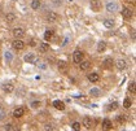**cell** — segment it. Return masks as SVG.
<instances>
[{"instance_id":"44dd1931","label":"cell","mask_w":136,"mask_h":131,"mask_svg":"<svg viewBox=\"0 0 136 131\" xmlns=\"http://www.w3.org/2000/svg\"><path fill=\"white\" fill-rule=\"evenodd\" d=\"M118 106H119V104H118L117 101H114V102H111V104L108 106V110H115V109H118Z\"/></svg>"},{"instance_id":"5b68a950","label":"cell","mask_w":136,"mask_h":131,"mask_svg":"<svg viewBox=\"0 0 136 131\" xmlns=\"http://www.w3.org/2000/svg\"><path fill=\"white\" fill-rule=\"evenodd\" d=\"M106 10L108 12H117L118 10V5H117V3H114V1H109L106 4Z\"/></svg>"},{"instance_id":"e0dca14e","label":"cell","mask_w":136,"mask_h":131,"mask_svg":"<svg viewBox=\"0 0 136 131\" xmlns=\"http://www.w3.org/2000/svg\"><path fill=\"white\" fill-rule=\"evenodd\" d=\"M52 36H53V31L52 30H47L44 33V40L45 42H49L51 39H52Z\"/></svg>"},{"instance_id":"7c38bea8","label":"cell","mask_w":136,"mask_h":131,"mask_svg":"<svg viewBox=\"0 0 136 131\" xmlns=\"http://www.w3.org/2000/svg\"><path fill=\"white\" fill-rule=\"evenodd\" d=\"M48 49H49V44L48 43H40V44H39V52H40V53L48 52Z\"/></svg>"},{"instance_id":"ffe728a7","label":"cell","mask_w":136,"mask_h":131,"mask_svg":"<svg viewBox=\"0 0 136 131\" xmlns=\"http://www.w3.org/2000/svg\"><path fill=\"white\" fill-rule=\"evenodd\" d=\"M104 26L106 27V29H111V27L114 26V21L113 20H105L104 21Z\"/></svg>"},{"instance_id":"ba28073f","label":"cell","mask_w":136,"mask_h":131,"mask_svg":"<svg viewBox=\"0 0 136 131\" xmlns=\"http://www.w3.org/2000/svg\"><path fill=\"white\" fill-rule=\"evenodd\" d=\"M53 106L56 108V109H58V110H64L65 109V102L61 101V100H54L53 101Z\"/></svg>"},{"instance_id":"d4e9b609","label":"cell","mask_w":136,"mask_h":131,"mask_svg":"<svg viewBox=\"0 0 136 131\" xmlns=\"http://www.w3.org/2000/svg\"><path fill=\"white\" fill-rule=\"evenodd\" d=\"M111 64H113L111 59L108 57V59H105V60H104V66H105V67H108V69H109V67L111 66Z\"/></svg>"},{"instance_id":"484cf974","label":"cell","mask_w":136,"mask_h":131,"mask_svg":"<svg viewBox=\"0 0 136 131\" xmlns=\"http://www.w3.org/2000/svg\"><path fill=\"white\" fill-rule=\"evenodd\" d=\"M5 60H7L8 62H10L13 60V56H12V52H9V51H7L5 52Z\"/></svg>"},{"instance_id":"cb8c5ba5","label":"cell","mask_w":136,"mask_h":131,"mask_svg":"<svg viewBox=\"0 0 136 131\" xmlns=\"http://www.w3.org/2000/svg\"><path fill=\"white\" fill-rule=\"evenodd\" d=\"M5 18H7V21H8V22H14V21H16V16H14L13 13H8Z\"/></svg>"},{"instance_id":"d6a6232c","label":"cell","mask_w":136,"mask_h":131,"mask_svg":"<svg viewBox=\"0 0 136 131\" xmlns=\"http://www.w3.org/2000/svg\"><path fill=\"white\" fill-rule=\"evenodd\" d=\"M44 130H53V126H52V125H45Z\"/></svg>"},{"instance_id":"9c48e42d","label":"cell","mask_w":136,"mask_h":131,"mask_svg":"<svg viewBox=\"0 0 136 131\" xmlns=\"http://www.w3.org/2000/svg\"><path fill=\"white\" fill-rule=\"evenodd\" d=\"M13 90H14V86H13L12 83H5V84H3V91H4V92L9 94V92H13Z\"/></svg>"},{"instance_id":"1f68e13d","label":"cell","mask_w":136,"mask_h":131,"mask_svg":"<svg viewBox=\"0 0 136 131\" xmlns=\"http://www.w3.org/2000/svg\"><path fill=\"white\" fill-rule=\"evenodd\" d=\"M5 130H14V127H13V125H10V123H8V125H5V127H4Z\"/></svg>"},{"instance_id":"603a6c76","label":"cell","mask_w":136,"mask_h":131,"mask_svg":"<svg viewBox=\"0 0 136 131\" xmlns=\"http://www.w3.org/2000/svg\"><path fill=\"white\" fill-rule=\"evenodd\" d=\"M66 67H67L66 61H58V69L60 70H66Z\"/></svg>"},{"instance_id":"ac0fdd59","label":"cell","mask_w":136,"mask_h":131,"mask_svg":"<svg viewBox=\"0 0 136 131\" xmlns=\"http://www.w3.org/2000/svg\"><path fill=\"white\" fill-rule=\"evenodd\" d=\"M105 49H106V43L104 40H100L99 44H97V51L99 52H104Z\"/></svg>"},{"instance_id":"8992f818","label":"cell","mask_w":136,"mask_h":131,"mask_svg":"<svg viewBox=\"0 0 136 131\" xmlns=\"http://www.w3.org/2000/svg\"><path fill=\"white\" fill-rule=\"evenodd\" d=\"M115 66H117V69L118 70H124L127 67V62H126V60H118L117 62H115Z\"/></svg>"},{"instance_id":"f1b7e54d","label":"cell","mask_w":136,"mask_h":131,"mask_svg":"<svg viewBox=\"0 0 136 131\" xmlns=\"http://www.w3.org/2000/svg\"><path fill=\"white\" fill-rule=\"evenodd\" d=\"M117 121L119 123H124V122H126V118H124L123 114H119V116H117Z\"/></svg>"},{"instance_id":"d6986e66","label":"cell","mask_w":136,"mask_h":131,"mask_svg":"<svg viewBox=\"0 0 136 131\" xmlns=\"http://www.w3.org/2000/svg\"><path fill=\"white\" fill-rule=\"evenodd\" d=\"M40 5H42V1H40V0H32V1H31V8L35 9V10L40 8Z\"/></svg>"},{"instance_id":"3957f363","label":"cell","mask_w":136,"mask_h":131,"mask_svg":"<svg viewBox=\"0 0 136 131\" xmlns=\"http://www.w3.org/2000/svg\"><path fill=\"white\" fill-rule=\"evenodd\" d=\"M73 60H74V62H77V64H79L82 60H83V52L82 51L77 49L74 53H73Z\"/></svg>"},{"instance_id":"6da1fadb","label":"cell","mask_w":136,"mask_h":131,"mask_svg":"<svg viewBox=\"0 0 136 131\" xmlns=\"http://www.w3.org/2000/svg\"><path fill=\"white\" fill-rule=\"evenodd\" d=\"M24 60L26 62H29V64H34V65H38V62H39V59L35 57V55H34V53H27L24 57Z\"/></svg>"},{"instance_id":"52a82bcc","label":"cell","mask_w":136,"mask_h":131,"mask_svg":"<svg viewBox=\"0 0 136 131\" xmlns=\"http://www.w3.org/2000/svg\"><path fill=\"white\" fill-rule=\"evenodd\" d=\"M24 114H25L24 108H16V109L13 110V117H16V118H21Z\"/></svg>"},{"instance_id":"7402d4cb","label":"cell","mask_w":136,"mask_h":131,"mask_svg":"<svg viewBox=\"0 0 136 131\" xmlns=\"http://www.w3.org/2000/svg\"><path fill=\"white\" fill-rule=\"evenodd\" d=\"M89 95L91 96H99L100 95V90L99 88H91L89 90Z\"/></svg>"},{"instance_id":"4316f807","label":"cell","mask_w":136,"mask_h":131,"mask_svg":"<svg viewBox=\"0 0 136 131\" xmlns=\"http://www.w3.org/2000/svg\"><path fill=\"white\" fill-rule=\"evenodd\" d=\"M123 106H124V108H130V106H131V100H130L128 98L124 99V101H123Z\"/></svg>"},{"instance_id":"7a4b0ae2","label":"cell","mask_w":136,"mask_h":131,"mask_svg":"<svg viewBox=\"0 0 136 131\" xmlns=\"http://www.w3.org/2000/svg\"><path fill=\"white\" fill-rule=\"evenodd\" d=\"M24 35H25V30L22 27H14L13 29V36L16 39H21Z\"/></svg>"},{"instance_id":"e575fe53","label":"cell","mask_w":136,"mask_h":131,"mask_svg":"<svg viewBox=\"0 0 136 131\" xmlns=\"http://www.w3.org/2000/svg\"><path fill=\"white\" fill-rule=\"evenodd\" d=\"M40 69H43V70L47 69V65H45V64H42V65H40Z\"/></svg>"},{"instance_id":"2e32d148","label":"cell","mask_w":136,"mask_h":131,"mask_svg":"<svg viewBox=\"0 0 136 131\" xmlns=\"http://www.w3.org/2000/svg\"><path fill=\"white\" fill-rule=\"evenodd\" d=\"M83 126L86 127V129H91V126H92V121H91V118L89 117H84L83 118Z\"/></svg>"},{"instance_id":"836d02e7","label":"cell","mask_w":136,"mask_h":131,"mask_svg":"<svg viewBox=\"0 0 136 131\" xmlns=\"http://www.w3.org/2000/svg\"><path fill=\"white\" fill-rule=\"evenodd\" d=\"M30 45H31V47H35V45H36V40H35V39H31V40H30Z\"/></svg>"},{"instance_id":"30bf717a","label":"cell","mask_w":136,"mask_h":131,"mask_svg":"<svg viewBox=\"0 0 136 131\" xmlns=\"http://www.w3.org/2000/svg\"><path fill=\"white\" fill-rule=\"evenodd\" d=\"M132 14H134V12L131 9H128V8H123L122 9V16L124 17V18H131Z\"/></svg>"},{"instance_id":"83f0119b","label":"cell","mask_w":136,"mask_h":131,"mask_svg":"<svg viewBox=\"0 0 136 131\" xmlns=\"http://www.w3.org/2000/svg\"><path fill=\"white\" fill-rule=\"evenodd\" d=\"M71 129H73V130H75V131L81 130V123H79V122H74V123L71 125Z\"/></svg>"},{"instance_id":"8fae6325","label":"cell","mask_w":136,"mask_h":131,"mask_svg":"<svg viewBox=\"0 0 136 131\" xmlns=\"http://www.w3.org/2000/svg\"><path fill=\"white\" fill-rule=\"evenodd\" d=\"M47 20H48V22H56V21L58 20V14L56 13V12H51L47 16Z\"/></svg>"},{"instance_id":"f546056e","label":"cell","mask_w":136,"mask_h":131,"mask_svg":"<svg viewBox=\"0 0 136 131\" xmlns=\"http://www.w3.org/2000/svg\"><path fill=\"white\" fill-rule=\"evenodd\" d=\"M39 106H40V101H32L31 102V108H32V109H38Z\"/></svg>"},{"instance_id":"5bb4252c","label":"cell","mask_w":136,"mask_h":131,"mask_svg":"<svg viewBox=\"0 0 136 131\" xmlns=\"http://www.w3.org/2000/svg\"><path fill=\"white\" fill-rule=\"evenodd\" d=\"M79 65H81V70H83V71H86V70H88L89 69V66H91V62L89 61H81L79 62Z\"/></svg>"},{"instance_id":"277c9868","label":"cell","mask_w":136,"mask_h":131,"mask_svg":"<svg viewBox=\"0 0 136 131\" xmlns=\"http://www.w3.org/2000/svg\"><path fill=\"white\" fill-rule=\"evenodd\" d=\"M12 44H13V48H14V49H17V51L24 49V47H25V43L22 42L21 39H16V40H14Z\"/></svg>"},{"instance_id":"4fadbf2b","label":"cell","mask_w":136,"mask_h":131,"mask_svg":"<svg viewBox=\"0 0 136 131\" xmlns=\"http://www.w3.org/2000/svg\"><path fill=\"white\" fill-rule=\"evenodd\" d=\"M103 127H104L105 130H111L113 123H111V121H110L109 118H105L104 121H103Z\"/></svg>"},{"instance_id":"4dcf8cb0","label":"cell","mask_w":136,"mask_h":131,"mask_svg":"<svg viewBox=\"0 0 136 131\" xmlns=\"http://www.w3.org/2000/svg\"><path fill=\"white\" fill-rule=\"evenodd\" d=\"M128 91L130 92H135V82H131L128 84Z\"/></svg>"},{"instance_id":"9a60e30c","label":"cell","mask_w":136,"mask_h":131,"mask_svg":"<svg viewBox=\"0 0 136 131\" xmlns=\"http://www.w3.org/2000/svg\"><path fill=\"white\" fill-rule=\"evenodd\" d=\"M99 79H100V77H99L97 73H91V74H88V81L96 83V82H99Z\"/></svg>"}]
</instances>
